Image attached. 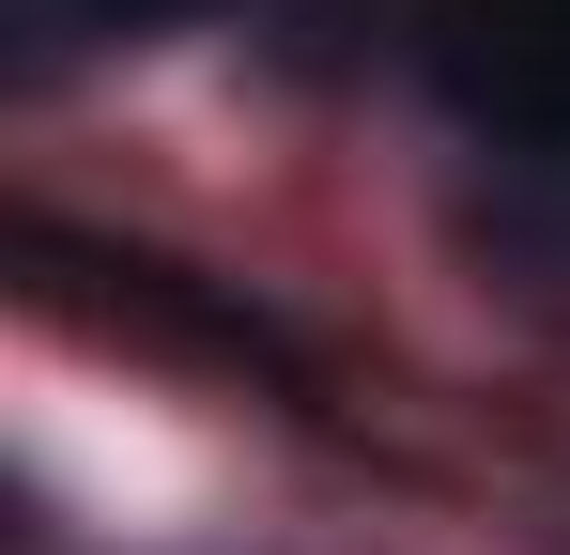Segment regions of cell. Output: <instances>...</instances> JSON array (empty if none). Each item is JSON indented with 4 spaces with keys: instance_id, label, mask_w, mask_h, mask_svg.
I'll list each match as a JSON object with an SVG mask.
<instances>
[{
    "instance_id": "obj_1",
    "label": "cell",
    "mask_w": 570,
    "mask_h": 555,
    "mask_svg": "<svg viewBox=\"0 0 570 555\" xmlns=\"http://www.w3.org/2000/svg\"><path fill=\"white\" fill-rule=\"evenodd\" d=\"M432 62L493 139H570V0H432Z\"/></svg>"
},
{
    "instance_id": "obj_2",
    "label": "cell",
    "mask_w": 570,
    "mask_h": 555,
    "mask_svg": "<svg viewBox=\"0 0 570 555\" xmlns=\"http://www.w3.org/2000/svg\"><path fill=\"white\" fill-rule=\"evenodd\" d=\"M94 16H186V0H94Z\"/></svg>"
}]
</instances>
